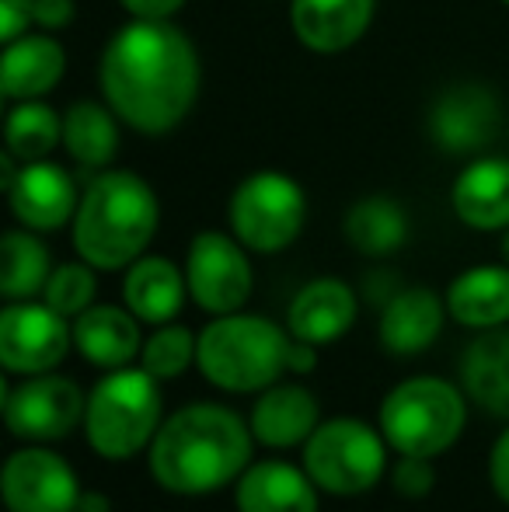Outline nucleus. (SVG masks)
<instances>
[{
	"mask_svg": "<svg viewBox=\"0 0 509 512\" xmlns=\"http://www.w3.org/2000/svg\"><path fill=\"white\" fill-rule=\"evenodd\" d=\"M489 485H492V492H496V499L509 506V429L496 439V443H492V453H489Z\"/></svg>",
	"mask_w": 509,
	"mask_h": 512,
	"instance_id": "35",
	"label": "nucleus"
},
{
	"mask_svg": "<svg viewBox=\"0 0 509 512\" xmlns=\"http://www.w3.org/2000/svg\"><path fill=\"white\" fill-rule=\"evenodd\" d=\"M95 265L81 262H63L53 269L49 276L46 290H42V300H46L53 310H60L63 317L74 321L77 314H84L91 304H95V293H98V279H95Z\"/></svg>",
	"mask_w": 509,
	"mask_h": 512,
	"instance_id": "31",
	"label": "nucleus"
},
{
	"mask_svg": "<svg viewBox=\"0 0 509 512\" xmlns=\"http://www.w3.org/2000/svg\"><path fill=\"white\" fill-rule=\"evenodd\" d=\"M196 352H199V335H192V328L185 324H157L154 335L143 338V349H140V366L164 380H175L196 363Z\"/></svg>",
	"mask_w": 509,
	"mask_h": 512,
	"instance_id": "30",
	"label": "nucleus"
},
{
	"mask_svg": "<svg viewBox=\"0 0 509 512\" xmlns=\"http://www.w3.org/2000/svg\"><path fill=\"white\" fill-rule=\"evenodd\" d=\"M88 394L60 373H35L18 387H4L7 432L21 443H60L84 425Z\"/></svg>",
	"mask_w": 509,
	"mask_h": 512,
	"instance_id": "9",
	"label": "nucleus"
},
{
	"mask_svg": "<svg viewBox=\"0 0 509 512\" xmlns=\"http://www.w3.org/2000/svg\"><path fill=\"white\" fill-rule=\"evenodd\" d=\"M252 422L217 401L171 411L147 450L154 481L171 495H213L252 464Z\"/></svg>",
	"mask_w": 509,
	"mask_h": 512,
	"instance_id": "2",
	"label": "nucleus"
},
{
	"mask_svg": "<svg viewBox=\"0 0 509 512\" xmlns=\"http://www.w3.org/2000/svg\"><path fill=\"white\" fill-rule=\"evenodd\" d=\"M32 18L35 28H42V32H63L67 25H74L77 4L74 0H35Z\"/></svg>",
	"mask_w": 509,
	"mask_h": 512,
	"instance_id": "33",
	"label": "nucleus"
},
{
	"mask_svg": "<svg viewBox=\"0 0 509 512\" xmlns=\"http://www.w3.org/2000/svg\"><path fill=\"white\" fill-rule=\"evenodd\" d=\"M67 74V49L53 32H25L4 42L0 56V95L4 102L46 98Z\"/></svg>",
	"mask_w": 509,
	"mask_h": 512,
	"instance_id": "16",
	"label": "nucleus"
},
{
	"mask_svg": "<svg viewBox=\"0 0 509 512\" xmlns=\"http://www.w3.org/2000/svg\"><path fill=\"white\" fill-rule=\"evenodd\" d=\"M499 255H503V262L509 265V227L503 230V241H499Z\"/></svg>",
	"mask_w": 509,
	"mask_h": 512,
	"instance_id": "39",
	"label": "nucleus"
},
{
	"mask_svg": "<svg viewBox=\"0 0 509 512\" xmlns=\"http://www.w3.org/2000/svg\"><path fill=\"white\" fill-rule=\"evenodd\" d=\"M468 425V398L443 377L401 380L381 401V432L398 457H440Z\"/></svg>",
	"mask_w": 509,
	"mask_h": 512,
	"instance_id": "6",
	"label": "nucleus"
},
{
	"mask_svg": "<svg viewBox=\"0 0 509 512\" xmlns=\"http://www.w3.org/2000/svg\"><path fill=\"white\" fill-rule=\"evenodd\" d=\"M157 223L161 203L147 178L136 171L105 168L84 185L70 223V241L77 258L95 265L98 272H119L147 255Z\"/></svg>",
	"mask_w": 509,
	"mask_h": 512,
	"instance_id": "3",
	"label": "nucleus"
},
{
	"mask_svg": "<svg viewBox=\"0 0 509 512\" xmlns=\"http://www.w3.org/2000/svg\"><path fill=\"white\" fill-rule=\"evenodd\" d=\"M4 192L18 227H28L35 234H53V230L74 223L77 203H81V189H77L74 175L49 157L18 164Z\"/></svg>",
	"mask_w": 509,
	"mask_h": 512,
	"instance_id": "14",
	"label": "nucleus"
},
{
	"mask_svg": "<svg viewBox=\"0 0 509 512\" xmlns=\"http://www.w3.org/2000/svg\"><path fill=\"white\" fill-rule=\"evenodd\" d=\"M342 230H346V241L353 251L367 258H387L408 241V216L398 199L367 196L349 206Z\"/></svg>",
	"mask_w": 509,
	"mask_h": 512,
	"instance_id": "27",
	"label": "nucleus"
},
{
	"mask_svg": "<svg viewBox=\"0 0 509 512\" xmlns=\"http://www.w3.org/2000/svg\"><path fill=\"white\" fill-rule=\"evenodd\" d=\"M129 18H147V21H171L189 0H119Z\"/></svg>",
	"mask_w": 509,
	"mask_h": 512,
	"instance_id": "36",
	"label": "nucleus"
},
{
	"mask_svg": "<svg viewBox=\"0 0 509 512\" xmlns=\"http://www.w3.org/2000/svg\"><path fill=\"white\" fill-rule=\"evenodd\" d=\"M293 335L262 314H220L199 331L196 366L227 394H262L290 373Z\"/></svg>",
	"mask_w": 509,
	"mask_h": 512,
	"instance_id": "4",
	"label": "nucleus"
},
{
	"mask_svg": "<svg viewBox=\"0 0 509 512\" xmlns=\"http://www.w3.org/2000/svg\"><path fill=\"white\" fill-rule=\"evenodd\" d=\"M314 366H318V352H314V345L293 338V345H290V373H311Z\"/></svg>",
	"mask_w": 509,
	"mask_h": 512,
	"instance_id": "37",
	"label": "nucleus"
},
{
	"mask_svg": "<svg viewBox=\"0 0 509 512\" xmlns=\"http://www.w3.org/2000/svg\"><path fill=\"white\" fill-rule=\"evenodd\" d=\"M321 488L311 474L286 460H252L234 488L238 512H318Z\"/></svg>",
	"mask_w": 509,
	"mask_h": 512,
	"instance_id": "20",
	"label": "nucleus"
},
{
	"mask_svg": "<svg viewBox=\"0 0 509 512\" xmlns=\"http://www.w3.org/2000/svg\"><path fill=\"white\" fill-rule=\"evenodd\" d=\"M189 297L185 269H178L171 258L143 255L126 269L123 300L143 324H168L178 317Z\"/></svg>",
	"mask_w": 509,
	"mask_h": 512,
	"instance_id": "23",
	"label": "nucleus"
},
{
	"mask_svg": "<svg viewBox=\"0 0 509 512\" xmlns=\"http://www.w3.org/2000/svg\"><path fill=\"white\" fill-rule=\"evenodd\" d=\"M318 398L307 391L304 384H272L258 394L252 408V432L262 446L269 450H290V446H304L311 432L318 429Z\"/></svg>",
	"mask_w": 509,
	"mask_h": 512,
	"instance_id": "22",
	"label": "nucleus"
},
{
	"mask_svg": "<svg viewBox=\"0 0 509 512\" xmlns=\"http://www.w3.org/2000/svg\"><path fill=\"white\" fill-rule=\"evenodd\" d=\"M360 314V297L349 283L335 276L311 279L307 286H300L297 297L286 307V331L300 342L311 345H328L339 342L349 328L356 324Z\"/></svg>",
	"mask_w": 509,
	"mask_h": 512,
	"instance_id": "17",
	"label": "nucleus"
},
{
	"mask_svg": "<svg viewBox=\"0 0 509 512\" xmlns=\"http://www.w3.org/2000/svg\"><path fill=\"white\" fill-rule=\"evenodd\" d=\"M185 283L199 310L213 317L234 314L252 300L255 290L248 248L234 234L203 230L192 237L189 255H185Z\"/></svg>",
	"mask_w": 509,
	"mask_h": 512,
	"instance_id": "10",
	"label": "nucleus"
},
{
	"mask_svg": "<svg viewBox=\"0 0 509 512\" xmlns=\"http://www.w3.org/2000/svg\"><path fill=\"white\" fill-rule=\"evenodd\" d=\"M447 310L461 328L489 331L509 324V265H475L447 286Z\"/></svg>",
	"mask_w": 509,
	"mask_h": 512,
	"instance_id": "25",
	"label": "nucleus"
},
{
	"mask_svg": "<svg viewBox=\"0 0 509 512\" xmlns=\"http://www.w3.org/2000/svg\"><path fill=\"white\" fill-rule=\"evenodd\" d=\"M74 345V321L42 300H7L0 310V366L35 377L53 373Z\"/></svg>",
	"mask_w": 509,
	"mask_h": 512,
	"instance_id": "11",
	"label": "nucleus"
},
{
	"mask_svg": "<svg viewBox=\"0 0 509 512\" xmlns=\"http://www.w3.org/2000/svg\"><path fill=\"white\" fill-rule=\"evenodd\" d=\"M304 471L328 495L356 499L387 474V439L360 418L321 422L304 443Z\"/></svg>",
	"mask_w": 509,
	"mask_h": 512,
	"instance_id": "7",
	"label": "nucleus"
},
{
	"mask_svg": "<svg viewBox=\"0 0 509 512\" xmlns=\"http://www.w3.org/2000/svg\"><path fill=\"white\" fill-rule=\"evenodd\" d=\"M203 63L192 39L171 21L129 18L102 49V102L133 133L164 136L189 119L199 102Z\"/></svg>",
	"mask_w": 509,
	"mask_h": 512,
	"instance_id": "1",
	"label": "nucleus"
},
{
	"mask_svg": "<svg viewBox=\"0 0 509 512\" xmlns=\"http://www.w3.org/2000/svg\"><path fill=\"white\" fill-rule=\"evenodd\" d=\"M503 4H509V0H503Z\"/></svg>",
	"mask_w": 509,
	"mask_h": 512,
	"instance_id": "40",
	"label": "nucleus"
},
{
	"mask_svg": "<svg viewBox=\"0 0 509 512\" xmlns=\"http://www.w3.org/2000/svg\"><path fill=\"white\" fill-rule=\"evenodd\" d=\"M0 495L7 512H77L84 488L60 453L28 443L7 457Z\"/></svg>",
	"mask_w": 509,
	"mask_h": 512,
	"instance_id": "12",
	"label": "nucleus"
},
{
	"mask_svg": "<svg viewBox=\"0 0 509 512\" xmlns=\"http://www.w3.org/2000/svg\"><path fill=\"white\" fill-rule=\"evenodd\" d=\"M391 488L401 499H426L436 488V467L429 457H398L391 467Z\"/></svg>",
	"mask_w": 509,
	"mask_h": 512,
	"instance_id": "32",
	"label": "nucleus"
},
{
	"mask_svg": "<svg viewBox=\"0 0 509 512\" xmlns=\"http://www.w3.org/2000/svg\"><path fill=\"white\" fill-rule=\"evenodd\" d=\"M461 387L478 408L509 422V328L478 331L461 356Z\"/></svg>",
	"mask_w": 509,
	"mask_h": 512,
	"instance_id": "24",
	"label": "nucleus"
},
{
	"mask_svg": "<svg viewBox=\"0 0 509 512\" xmlns=\"http://www.w3.org/2000/svg\"><path fill=\"white\" fill-rule=\"evenodd\" d=\"M77 512H112V499H109V495H102V492H84Z\"/></svg>",
	"mask_w": 509,
	"mask_h": 512,
	"instance_id": "38",
	"label": "nucleus"
},
{
	"mask_svg": "<svg viewBox=\"0 0 509 512\" xmlns=\"http://www.w3.org/2000/svg\"><path fill=\"white\" fill-rule=\"evenodd\" d=\"M161 422V380L150 377L143 366L109 370V377H102L88 391L84 436H88L91 450L105 460H133L136 453L150 450Z\"/></svg>",
	"mask_w": 509,
	"mask_h": 512,
	"instance_id": "5",
	"label": "nucleus"
},
{
	"mask_svg": "<svg viewBox=\"0 0 509 512\" xmlns=\"http://www.w3.org/2000/svg\"><path fill=\"white\" fill-rule=\"evenodd\" d=\"M119 119L105 102H74L63 112V150L70 154V161L81 171H98L112 168L119 154Z\"/></svg>",
	"mask_w": 509,
	"mask_h": 512,
	"instance_id": "26",
	"label": "nucleus"
},
{
	"mask_svg": "<svg viewBox=\"0 0 509 512\" xmlns=\"http://www.w3.org/2000/svg\"><path fill=\"white\" fill-rule=\"evenodd\" d=\"M503 126L499 98L485 84H450L429 108V136L450 157L482 154Z\"/></svg>",
	"mask_w": 509,
	"mask_h": 512,
	"instance_id": "13",
	"label": "nucleus"
},
{
	"mask_svg": "<svg viewBox=\"0 0 509 512\" xmlns=\"http://www.w3.org/2000/svg\"><path fill=\"white\" fill-rule=\"evenodd\" d=\"M56 147H63V112L42 98L11 102L4 115V150L14 161H46Z\"/></svg>",
	"mask_w": 509,
	"mask_h": 512,
	"instance_id": "28",
	"label": "nucleus"
},
{
	"mask_svg": "<svg viewBox=\"0 0 509 512\" xmlns=\"http://www.w3.org/2000/svg\"><path fill=\"white\" fill-rule=\"evenodd\" d=\"M53 276L49 248L28 227H14L0 241V293L4 300H32Z\"/></svg>",
	"mask_w": 509,
	"mask_h": 512,
	"instance_id": "29",
	"label": "nucleus"
},
{
	"mask_svg": "<svg viewBox=\"0 0 509 512\" xmlns=\"http://www.w3.org/2000/svg\"><path fill=\"white\" fill-rule=\"evenodd\" d=\"M140 324L129 307L91 304L74 317V349L98 370H123L143 349Z\"/></svg>",
	"mask_w": 509,
	"mask_h": 512,
	"instance_id": "21",
	"label": "nucleus"
},
{
	"mask_svg": "<svg viewBox=\"0 0 509 512\" xmlns=\"http://www.w3.org/2000/svg\"><path fill=\"white\" fill-rule=\"evenodd\" d=\"M447 314V300L436 290H429V286H401L381 307V324H377L381 349L401 359L419 356L440 338Z\"/></svg>",
	"mask_w": 509,
	"mask_h": 512,
	"instance_id": "18",
	"label": "nucleus"
},
{
	"mask_svg": "<svg viewBox=\"0 0 509 512\" xmlns=\"http://www.w3.org/2000/svg\"><path fill=\"white\" fill-rule=\"evenodd\" d=\"M32 4L35 0H0V42H14L35 25Z\"/></svg>",
	"mask_w": 509,
	"mask_h": 512,
	"instance_id": "34",
	"label": "nucleus"
},
{
	"mask_svg": "<svg viewBox=\"0 0 509 512\" xmlns=\"http://www.w3.org/2000/svg\"><path fill=\"white\" fill-rule=\"evenodd\" d=\"M231 234L255 255L286 251L307 223V192L286 171H255L241 178L227 206Z\"/></svg>",
	"mask_w": 509,
	"mask_h": 512,
	"instance_id": "8",
	"label": "nucleus"
},
{
	"mask_svg": "<svg viewBox=\"0 0 509 512\" xmlns=\"http://www.w3.org/2000/svg\"><path fill=\"white\" fill-rule=\"evenodd\" d=\"M450 206L464 227L503 234L509 227V157H475L454 178Z\"/></svg>",
	"mask_w": 509,
	"mask_h": 512,
	"instance_id": "19",
	"label": "nucleus"
},
{
	"mask_svg": "<svg viewBox=\"0 0 509 512\" xmlns=\"http://www.w3.org/2000/svg\"><path fill=\"white\" fill-rule=\"evenodd\" d=\"M377 0H290V28L311 53L332 56L353 49L370 32Z\"/></svg>",
	"mask_w": 509,
	"mask_h": 512,
	"instance_id": "15",
	"label": "nucleus"
}]
</instances>
